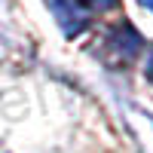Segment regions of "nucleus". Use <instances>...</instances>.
<instances>
[{"instance_id":"f257e3e1","label":"nucleus","mask_w":153,"mask_h":153,"mask_svg":"<svg viewBox=\"0 0 153 153\" xmlns=\"http://www.w3.org/2000/svg\"><path fill=\"white\" fill-rule=\"evenodd\" d=\"M49 12L55 16L58 28L65 31V37H80L89 25V9L80 0H46Z\"/></svg>"},{"instance_id":"f03ea898","label":"nucleus","mask_w":153,"mask_h":153,"mask_svg":"<svg viewBox=\"0 0 153 153\" xmlns=\"http://www.w3.org/2000/svg\"><path fill=\"white\" fill-rule=\"evenodd\" d=\"M80 3L86 6V9H98V12H107V9H113L120 3V0H80Z\"/></svg>"},{"instance_id":"7ed1b4c3","label":"nucleus","mask_w":153,"mask_h":153,"mask_svg":"<svg viewBox=\"0 0 153 153\" xmlns=\"http://www.w3.org/2000/svg\"><path fill=\"white\" fill-rule=\"evenodd\" d=\"M144 74H147V80L153 83V52H150V58H147V68H144Z\"/></svg>"}]
</instances>
